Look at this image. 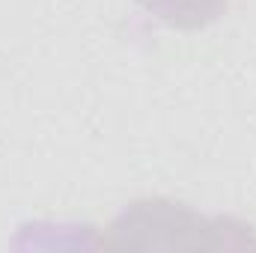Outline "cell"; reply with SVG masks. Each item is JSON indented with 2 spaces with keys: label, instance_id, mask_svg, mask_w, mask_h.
Listing matches in <instances>:
<instances>
[{
  "label": "cell",
  "instance_id": "obj_1",
  "mask_svg": "<svg viewBox=\"0 0 256 253\" xmlns=\"http://www.w3.org/2000/svg\"><path fill=\"white\" fill-rule=\"evenodd\" d=\"M137 3L152 18L176 30H202L230 9V0H137Z\"/></svg>",
  "mask_w": 256,
  "mask_h": 253
}]
</instances>
